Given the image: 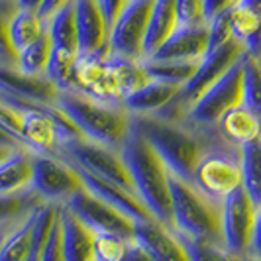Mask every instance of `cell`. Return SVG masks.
Masks as SVG:
<instances>
[{
    "label": "cell",
    "mask_w": 261,
    "mask_h": 261,
    "mask_svg": "<svg viewBox=\"0 0 261 261\" xmlns=\"http://www.w3.org/2000/svg\"><path fill=\"white\" fill-rule=\"evenodd\" d=\"M257 208L249 200L244 187L236 189L234 193L222 200V240L224 246L238 255L248 257L251 236L255 226Z\"/></svg>",
    "instance_id": "obj_11"
},
{
    "label": "cell",
    "mask_w": 261,
    "mask_h": 261,
    "mask_svg": "<svg viewBox=\"0 0 261 261\" xmlns=\"http://www.w3.org/2000/svg\"><path fill=\"white\" fill-rule=\"evenodd\" d=\"M242 187L253 206L261 208V138L240 147Z\"/></svg>",
    "instance_id": "obj_26"
},
{
    "label": "cell",
    "mask_w": 261,
    "mask_h": 261,
    "mask_svg": "<svg viewBox=\"0 0 261 261\" xmlns=\"http://www.w3.org/2000/svg\"><path fill=\"white\" fill-rule=\"evenodd\" d=\"M244 71V105L259 118L261 122V63L259 59L244 53L242 57Z\"/></svg>",
    "instance_id": "obj_34"
},
{
    "label": "cell",
    "mask_w": 261,
    "mask_h": 261,
    "mask_svg": "<svg viewBox=\"0 0 261 261\" xmlns=\"http://www.w3.org/2000/svg\"><path fill=\"white\" fill-rule=\"evenodd\" d=\"M57 108L85 138L120 149L132 130V116L122 105L96 100L83 91H61Z\"/></svg>",
    "instance_id": "obj_3"
},
{
    "label": "cell",
    "mask_w": 261,
    "mask_h": 261,
    "mask_svg": "<svg viewBox=\"0 0 261 261\" xmlns=\"http://www.w3.org/2000/svg\"><path fill=\"white\" fill-rule=\"evenodd\" d=\"M228 39H232V32H230V12L222 14V16L214 18L212 22H208V51L224 45Z\"/></svg>",
    "instance_id": "obj_39"
},
{
    "label": "cell",
    "mask_w": 261,
    "mask_h": 261,
    "mask_svg": "<svg viewBox=\"0 0 261 261\" xmlns=\"http://www.w3.org/2000/svg\"><path fill=\"white\" fill-rule=\"evenodd\" d=\"M193 183L208 196L224 200L230 193L242 187L240 147L230 142L212 145L198 161L193 175Z\"/></svg>",
    "instance_id": "obj_6"
},
{
    "label": "cell",
    "mask_w": 261,
    "mask_h": 261,
    "mask_svg": "<svg viewBox=\"0 0 261 261\" xmlns=\"http://www.w3.org/2000/svg\"><path fill=\"white\" fill-rule=\"evenodd\" d=\"M38 208L34 210L32 214H28L26 218L6 236V240L0 246V261H26L30 248H32L34 224H36V212H38Z\"/></svg>",
    "instance_id": "obj_29"
},
{
    "label": "cell",
    "mask_w": 261,
    "mask_h": 261,
    "mask_svg": "<svg viewBox=\"0 0 261 261\" xmlns=\"http://www.w3.org/2000/svg\"><path fill=\"white\" fill-rule=\"evenodd\" d=\"M181 238L187 255L191 261H246L244 255H238L232 249L224 246V242H210V240H196L177 232Z\"/></svg>",
    "instance_id": "obj_30"
},
{
    "label": "cell",
    "mask_w": 261,
    "mask_h": 261,
    "mask_svg": "<svg viewBox=\"0 0 261 261\" xmlns=\"http://www.w3.org/2000/svg\"><path fill=\"white\" fill-rule=\"evenodd\" d=\"M248 257L261 259V208L257 210V216H255V226H253V236H251Z\"/></svg>",
    "instance_id": "obj_43"
},
{
    "label": "cell",
    "mask_w": 261,
    "mask_h": 261,
    "mask_svg": "<svg viewBox=\"0 0 261 261\" xmlns=\"http://www.w3.org/2000/svg\"><path fill=\"white\" fill-rule=\"evenodd\" d=\"M59 222L67 261H94V232L91 228L65 204H59Z\"/></svg>",
    "instance_id": "obj_19"
},
{
    "label": "cell",
    "mask_w": 261,
    "mask_h": 261,
    "mask_svg": "<svg viewBox=\"0 0 261 261\" xmlns=\"http://www.w3.org/2000/svg\"><path fill=\"white\" fill-rule=\"evenodd\" d=\"M41 261H67L65 249H63V236H61V222H59V210H57V218L51 228V234L47 238Z\"/></svg>",
    "instance_id": "obj_40"
},
{
    "label": "cell",
    "mask_w": 261,
    "mask_h": 261,
    "mask_svg": "<svg viewBox=\"0 0 261 261\" xmlns=\"http://www.w3.org/2000/svg\"><path fill=\"white\" fill-rule=\"evenodd\" d=\"M132 126L142 132L157 155L165 161L167 169L187 181H193L198 161L210 147L224 142L218 128L196 126L187 120L173 122L155 116H132Z\"/></svg>",
    "instance_id": "obj_1"
},
{
    "label": "cell",
    "mask_w": 261,
    "mask_h": 261,
    "mask_svg": "<svg viewBox=\"0 0 261 261\" xmlns=\"http://www.w3.org/2000/svg\"><path fill=\"white\" fill-rule=\"evenodd\" d=\"M73 214H77L94 234H118L122 238H134L136 222L120 210L100 200L87 189L79 191L65 202Z\"/></svg>",
    "instance_id": "obj_10"
},
{
    "label": "cell",
    "mask_w": 261,
    "mask_h": 261,
    "mask_svg": "<svg viewBox=\"0 0 261 261\" xmlns=\"http://www.w3.org/2000/svg\"><path fill=\"white\" fill-rule=\"evenodd\" d=\"M259 63H261V55H259Z\"/></svg>",
    "instance_id": "obj_51"
},
{
    "label": "cell",
    "mask_w": 261,
    "mask_h": 261,
    "mask_svg": "<svg viewBox=\"0 0 261 261\" xmlns=\"http://www.w3.org/2000/svg\"><path fill=\"white\" fill-rule=\"evenodd\" d=\"M57 210L59 204L53 202H43L36 212V224H34V238H32V248L28 253L26 261H41L43 259V251L47 238L51 234V228L57 218Z\"/></svg>",
    "instance_id": "obj_33"
},
{
    "label": "cell",
    "mask_w": 261,
    "mask_h": 261,
    "mask_svg": "<svg viewBox=\"0 0 261 261\" xmlns=\"http://www.w3.org/2000/svg\"><path fill=\"white\" fill-rule=\"evenodd\" d=\"M238 2L240 0H204V18H206V24L212 22L214 18L230 12L234 6H238Z\"/></svg>",
    "instance_id": "obj_41"
},
{
    "label": "cell",
    "mask_w": 261,
    "mask_h": 261,
    "mask_svg": "<svg viewBox=\"0 0 261 261\" xmlns=\"http://www.w3.org/2000/svg\"><path fill=\"white\" fill-rule=\"evenodd\" d=\"M132 240L118 234H94V261H122Z\"/></svg>",
    "instance_id": "obj_35"
},
{
    "label": "cell",
    "mask_w": 261,
    "mask_h": 261,
    "mask_svg": "<svg viewBox=\"0 0 261 261\" xmlns=\"http://www.w3.org/2000/svg\"><path fill=\"white\" fill-rule=\"evenodd\" d=\"M75 167V165H73ZM79 175L83 177V183H85V189L92 193L94 196H98L100 200L108 202L110 206H114L116 210H120L122 214H126L128 218H132L134 222H144V220H149L153 218L151 212L145 208V204L140 200V196L136 195L130 189H124L120 185L112 183V181H106V179H100V177H94L87 171L79 169Z\"/></svg>",
    "instance_id": "obj_18"
},
{
    "label": "cell",
    "mask_w": 261,
    "mask_h": 261,
    "mask_svg": "<svg viewBox=\"0 0 261 261\" xmlns=\"http://www.w3.org/2000/svg\"><path fill=\"white\" fill-rule=\"evenodd\" d=\"M171 208L173 230L196 240H222V200L202 193L193 181L171 173Z\"/></svg>",
    "instance_id": "obj_4"
},
{
    "label": "cell",
    "mask_w": 261,
    "mask_h": 261,
    "mask_svg": "<svg viewBox=\"0 0 261 261\" xmlns=\"http://www.w3.org/2000/svg\"><path fill=\"white\" fill-rule=\"evenodd\" d=\"M244 53H246L244 47L234 38L228 39L220 47L206 51V55L200 59V63L196 67L195 75L181 89L185 102L189 106H193V102L198 100L216 81H220L232 67L242 61Z\"/></svg>",
    "instance_id": "obj_14"
},
{
    "label": "cell",
    "mask_w": 261,
    "mask_h": 261,
    "mask_svg": "<svg viewBox=\"0 0 261 261\" xmlns=\"http://www.w3.org/2000/svg\"><path fill=\"white\" fill-rule=\"evenodd\" d=\"M106 65H108L110 73H112L116 89L120 92V96H122V102H124L126 96H130L132 92L142 89L144 85H147L151 81V77L145 71L144 61H136V59H130V57L108 53Z\"/></svg>",
    "instance_id": "obj_25"
},
{
    "label": "cell",
    "mask_w": 261,
    "mask_h": 261,
    "mask_svg": "<svg viewBox=\"0 0 261 261\" xmlns=\"http://www.w3.org/2000/svg\"><path fill=\"white\" fill-rule=\"evenodd\" d=\"M51 38L45 32L41 38L32 43L30 47L22 49L16 57V67L26 75H47V67L51 59Z\"/></svg>",
    "instance_id": "obj_31"
},
{
    "label": "cell",
    "mask_w": 261,
    "mask_h": 261,
    "mask_svg": "<svg viewBox=\"0 0 261 261\" xmlns=\"http://www.w3.org/2000/svg\"><path fill=\"white\" fill-rule=\"evenodd\" d=\"M83 189H85L83 177L69 161L57 155L34 153L32 191L43 202L65 204L71 196Z\"/></svg>",
    "instance_id": "obj_8"
},
{
    "label": "cell",
    "mask_w": 261,
    "mask_h": 261,
    "mask_svg": "<svg viewBox=\"0 0 261 261\" xmlns=\"http://www.w3.org/2000/svg\"><path fill=\"white\" fill-rule=\"evenodd\" d=\"M55 155L69 161L71 165H75L79 169L91 173L94 177L112 181L124 189L134 191L130 173H128L126 163L120 155V149L98 144V142L89 140L85 136H77V138H71L59 145Z\"/></svg>",
    "instance_id": "obj_5"
},
{
    "label": "cell",
    "mask_w": 261,
    "mask_h": 261,
    "mask_svg": "<svg viewBox=\"0 0 261 261\" xmlns=\"http://www.w3.org/2000/svg\"><path fill=\"white\" fill-rule=\"evenodd\" d=\"M155 0H128L110 28V53L144 61L147 24Z\"/></svg>",
    "instance_id": "obj_9"
},
{
    "label": "cell",
    "mask_w": 261,
    "mask_h": 261,
    "mask_svg": "<svg viewBox=\"0 0 261 261\" xmlns=\"http://www.w3.org/2000/svg\"><path fill=\"white\" fill-rule=\"evenodd\" d=\"M122 261H155L147 251H145L136 240H132L130 244V249H128V253H126V257Z\"/></svg>",
    "instance_id": "obj_45"
},
{
    "label": "cell",
    "mask_w": 261,
    "mask_h": 261,
    "mask_svg": "<svg viewBox=\"0 0 261 261\" xmlns=\"http://www.w3.org/2000/svg\"><path fill=\"white\" fill-rule=\"evenodd\" d=\"M71 2H75V0H43L41 6L38 8L39 18H41V20L45 22V26H47L53 16L57 12H61V10H63L65 6H69Z\"/></svg>",
    "instance_id": "obj_42"
},
{
    "label": "cell",
    "mask_w": 261,
    "mask_h": 261,
    "mask_svg": "<svg viewBox=\"0 0 261 261\" xmlns=\"http://www.w3.org/2000/svg\"><path fill=\"white\" fill-rule=\"evenodd\" d=\"M244 105V71L242 61L234 65L220 81H216L198 100L193 102L187 122L196 126L216 128L220 118L236 106Z\"/></svg>",
    "instance_id": "obj_7"
},
{
    "label": "cell",
    "mask_w": 261,
    "mask_h": 261,
    "mask_svg": "<svg viewBox=\"0 0 261 261\" xmlns=\"http://www.w3.org/2000/svg\"><path fill=\"white\" fill-rule=\"evenodd\" d=\"M128 0H100V4H102V10L106 14V20H108V24L112 28L114 24V20L118 18V14L120 10L124 8V4H126Z\"/></svg>",
    "instance_id": "obj_44"
},
{
    "label": "cell",
    "mask_w": 261,
    "mask_h": 261,
    "mask_svg": "<svg viewBox=\"0 0 261 261\" xmlns=\"http://www.w3.org/2000/svg\"><path fill=\"white\" fill-rule=\"evenodd\" d=\"M34 177V151L28 147L14 149L0 161V195H14L32 189Z\"/></svg>",
    "instance_id": "obj_21"
},
{
    "label": "cell",
    "mask_w": 261,
    "mask_h": 261,
    "mask_svg": "<svg viewBox=\"0 0 261 261\" xmlns=\"http://www.w3.org/2000/svg\"><path fill=\"white\" fill-rule=\"evenodd\" d=\"M144 67L147 71V75L153 81H161L173 87H181L191 81V77L195 75L198 63H185V61H153L147 59L144 61Z\"/></svg>",
    "instance_id": "obj_32"
},
{
    "label": "cell",
    "mask_w": 261,
    "mask_h": 261,
    "mask_svg": "<svg viewBox=\"0 0 261 261\" xmlns=\"http://www.w3.org/2000/svg\"><path fill=\"white\" fill-rule=\"evenodd\" d=\"M0 63H2V61H0Z\"/></svg>",
    "instance_id": "obj_52"
},
{
    "label": "cell",
    "mask_w": 261,
    "mask_h": 261,
    "mask_svg": "<svg viewBox=\"0 0 261 261\" xmlns=\"http://www.w3.org/2000/svg\"><path fill=\"white\" fill-rule=\"evenodd\" d=\"M240 6H244V8H248V10H251V12L259 14L261 16V0H240L238 2Z\"/></svg>",
    "instance_id": "obj_46"
},
{
    "label": "cell",
    "mask_w": 261,
    "mask_h": 261,
    "mask_svg": "<svg viewBox=\"0 0 261 261\" xmlns=\"http://www.w3.org/2000/svg\"><path fill=\"white\" fill-rule=\"evenodd\" d=\"M134 240L155 261H191L177 232L155 218L136 224Z\"/></svg>",
    "instance_id": "obj_17"
},
{
    "label": "cell",
    "mask_w": 261,
    "mask_h": 261,
    "mask_svg": "<svg viewBox=\"0 0 261 261\" xmlns=\"http://www.w3.org/2000/svg\"><path fill=\"white\" fill-rule=\"evenodd\" d=\"M18 10V0H0V61L8 65H16V53L10 45V24Z\"/></svg>",
    "instance_id": "obj_36"
},
{
    "label": "cell",
    "mask_w": 261,
    "mask_h": 261,
    "mask_svg": "<svg viewBox=\"0 0 261 261\" xmlns=\"http://www.w3.org/2000/svg\"><path fill=\"white\" fill-rule=\"evenodd\" d=\"M41 204L43 200L32 189L14 195H0V228L18 226Z\"/></svg>",
    "instance_id": "obj_28"
},
{
    "label": "cell",
    "mask_w": 261,
    "mask_h": 261,
    "mask_svg": "<svg viewBox=\"0 0 261 261\" xmlns=\"http://www.w3.org/2000/svg\"><path fill=\"white\" fill-rule=\"evenodd\" d=\"M206 51H208V24L179 26L149 59L200 63V59L206 55Z\"/></svg>",
    "instance_id": "obj_16"
},
{
    "label": "cell",
    "mask_w": 261,
    "mask_h": 261,
    "mask_svg": "<svg viewBox=\"0 0 261 261\" xmlns=\"http://www.w3.org/2000/svg\"><path fill=\"white\" fill-rule=\"evenodd\" d=\"M177 28H179V22H177L175 0H155L151 8V16H149V24H147V34H145L144 61L149 59L161 47V43Z\"/></svg>",
    "instance_id": "obj_23"
},
{
    "label": "cell",
    "mask_w": 261,
    "mask_h": 261,
    "mask_svg": "<svg viewBox=\"0 0 261 261\" xmlns=\"http://www.w3.org/2000/svg\"><path fill=\"white\" fill-rule=\"evenodd\" d=\"M120 155L130 173L136 195L151 212V216L173 230V208H171V189L165 161L157 155L149 142L132 126L128 138L120 147Z\"/></svg>",
    "instance_id": "obj_2"
},
{
    "label": "cell",
    "mask_w": 261,
    "mask_h": 261,
    "mask_svg": "<svg viewBox=\"0 0 261 261\" xmlns=\"http://www.w3.org/2000/svg\"><path fill=\"white\" fill-rule=\"evenodd\" d=\"M230 32L232 38L244 47V51L259 59L261 55V16L244 6L230 10Z\"/></svg>",
    "instance_id": "obj_24"
},
{
    "label": "cell",
    "mask_w": 261,
    "mask_h": 261,
    "mask_svg": "<svg viewBox=\"0 0 261 261\" xmlns=\"http://www.w3.org/2000/svg\"><path fill=\"white\" fill-rule=\"evenodd\" d=\"M181 87H173L161 81H149L142 89L124 98V108L130 116H157L177 96Z\"/></svg>",
    "instance_id": "obj_20"
},
{
    "label": "cell",
    "mask_w": 261,
    "mask_h": 261,
    "mask_svg": "<svg viewBox=\"0 0 261 261\" xmlns=\"http://www.w3.org/2000/svg\"><path fill=\"white\" fill-rule=\"evenodd\" d=\"M14 149H18V147H6V145H0V161H2V159H6V157L12 153Z\"/></svg>",
    "instance_id": "obj_49"
},
{
    "label": "cell",
    "mask_w": 261,
    "mask_h": 261,
    "mask_svg": "<svg viewBox=\"0 0 261 261\" xmlns=\"http://www.w3.org/2000/svg\"><path fill=\"white\" fill-rule=\"evenodd\" d=\"M45 32H47V26L39 18L38 12L20 8L18 14L14 16L12 24H10V45H12L16 57L22 49L36 43Z\"/></svg>",
    "instance_id": "obj_27"
},
{
    "label": "cell",
    "mask_w": 261,
    "mask_h": 261,
    "mask_svg": "<svg viewBox=\"0 0 261 261\" xmlns=\"http://www.w3.org/2000/svg\"><path fill=\"white\" fill-rule=\"evenodd\" d=\"M177 22L179 26H202L204 18V0H175Z\"/></svg>",
    "instance_id": "obj_37"
},
{
    "label": "cell",
    "mask_w": 261,
    "mask_h": 261,
    "mask_svg": "<svg viewBox=\"0 0 261 261\" xmlns=\"http://www.w3.org/2000/svg\"><path fill=\"white\" fill-rule=\"evenodd\" d=\"M18 2H20V8L38 12V8L41 6V2H43V0H18Z\"/></svg>",
    "instance_id": "obj_47"
},
{
    "label": "cell",
    "mask_w": 261,
    "mask_h": 261,
    "mask_svg": "<svg viewBox=\"0 0 261 261\" xmlns=\"http://www.w3.org/2000/svg\"><path fill=\"white\" fill-rule=\"evenodd\" d=\"M75 22L81 55L108 57L110 24L100 0H75Z\"/></svg>",
    "instance_id": "obj_15"
},
{
    "label": "cell",
    "mask_w": 261,
    "mask_h": 261,
    "mask_svg": "<svg viewBox=\"0 0 261 261\" xmlns=\"http://www.w3.org/2000/svg\"><path fill=\"white\" fill-rule=\"evenodd\" d=\"M216 128L226 142L238 145V147L261 138L259 118L255 116L246 105H240L232 110H228L220 118V122L216 124Z\"/></svg>",
    "instance_id": "obj_22"
},
{
    "label": "cell",
    "mask_w": 261,
    "mask_h": 261,
    "mask_svg": "<svg viewBox=\"0 0 261 261\" xmlns=\"http://www.w3.org/2000/svg\"><path fill=\"white\" fill-rule=\"evenodd\" d=\"M2 100V98H0ZM8 102V100H4ZM22 110L20 144L34 153L55 155L59 149V128L55 120V106H39L28 102H8Z\"/></svg>",
    "instance_id": "obj_13"
},
{
    "label": "cell",
    "mask_w": 261,
    "mask_h": 261,
    "mask_svg": "<svg viewBox=\"0 0 261 261\" xmlns=\"http://www.w3.org/2000/svg\"><path fill=\"white\" fill-rule=\"evenodd\" d=\"M0 145H6V147H24V145H20L18 142H14L12 138L6 136L2 130H0Z\"/></svg>",
    "instance_id": "obj_48"
},
{
    "label": "cell",
    "mask_w": 261,
    "mask_h": 261,
    "mask_svg": "<svg viewBox=\"0 0 261 261\" xmlns=\"http://www.w3.org/2000/svg\"><path fill=\"white\" fill-rule=\"evenodd\" d=\"M246 261H261V259H253V257H246Z\"/></svg>",
    "instance_id": "obj_50"
},
{
    "label": "cell",
    "mask_w": 261,
    "mask_h": 261,
    "mask_svg": "<svg viewBox=\"0 0 261 261\" xmlns=\"http://www.w3.org/2000/svg\"><path fill=\"white\" fill-rule=\"evenodd\" d=\"M59 89L47 75H26L16 65L0 63V98L10 102L55 106Z\"/></svg>",
    "instance_id": "obj_12"
},
{
    "label": "cell",
    "mask_w": 261,
    "mask_h": 261,
    "mask_svg": "<svg viewBox=\"0 0 261 261\" xmlns=\"http://www.w3.org/2000/svg\"><path fill=\"white\" fill-rule=\"evenodd\" d=\"M0 130L10 136L14 142L20 144V130H22V110L12 105L0 100ZM22 145V144H20Z\"/></svg>",
    "instance_id": "obj_38"
}]
</instances>
